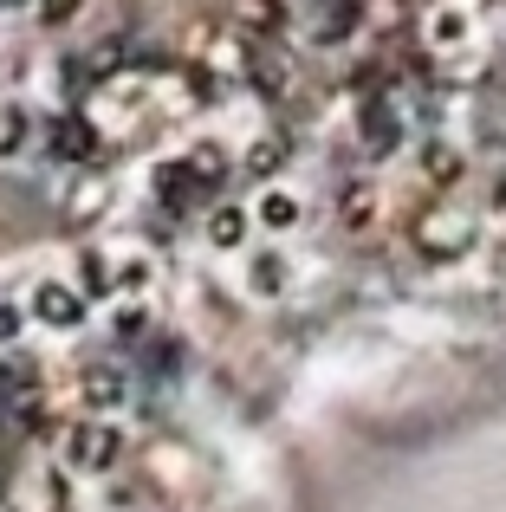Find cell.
<instances>
[{
  "instance_id": "cell-1",
  "label": "cell",
  "mask_w": 506,
  "mask_h": 512,
  "mask_svg": "<svg viewBox=\"0 0 506 512\" xmlns=\"http://www.w3.org/2000/svg\"><path fill=\"white\" fill-rule=\"evenodd\" d=\"M364 143H370L377 156H390L396 143H403V124H396L390 104H364Z\"/></svg>"
},
{
  "instance_id": "cell-2",
  "label": "cell",
  "mask_w": 506,
  "mask_h": 512,
  "mask_svg": "<svg viewBox=\"0 0 506 512\" xmlns=\"http://www.w3.org/2000/svg\"><path fill=\"white\" fill-rule=\"evenodd\" d=\"M253 214H260L266 227H279V234H286V227H299V195H286V188H266Z\"/></svg>"
},
{
  "instance_id": "cell-3",
  "label": "cell",
  "mask_w": 506,
  "mask_h": 512,
  "mask_svg": "<svg viewBox=\"0 0 506 512\" xmlns=\"http://www.w3.org/2000/svg\"><path fill=\"white\" fill-rule=\"evenodd\" d=\"M429 39L442 52H455L461 39H468V7H442V13H429Z\"/></svg>"
},
{
  "instance_id": "cell-4",
  "label": "cell",
  "mask_w": 506,
  "mask_h": 512,
  "mask_svg": "<svg viewBox=\"0 0 506 512\" xmlns=\"http://www.w3.org/2000/svg\"><path fill=\"white\" fill-rule=\"evenodd\" d=\"M215 240L234 247V240H241V214H215Z\"/></svg>"
}]
</instances>
